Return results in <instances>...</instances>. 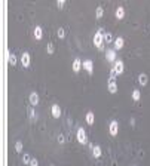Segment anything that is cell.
<instances>
[{"label":"cell","mask_w":150,"mask_h":166,"mask_svg":"<svg viewBox=\"0 0 150 166\" xmlns=\"http://www.w3.org/2000/svg\"><path fill=\"white\" fill-rule=\"evenodd\" d=\"M94 45H95V47L98 51H104V30L103 28H100L97 33H95V36H94Z\"/></svg>","instance_id":"1"},{"label":"cell","mask_w":150,"mask_h":166,"mask_svg":"<svg viewBox=\"0 0 150 166\" xmlns=\"http://www.w3.org/2000/svg\"><path fill=\"white\" fill-rule=\"evenodd\" d=\"M123 71H125V64H123V61L122 59H117L114 64H113V67H112V70H110V76H120V74H123Z\"/></svg>","instance_id":"2"},{"label":"cell","mask_w":150,"mask_h":166,"mask_svg":"<svg viewBox=\"0 0 150 166\" xmlns=\"http://www.w3.org/2000/svg\"><path fill=\"white\" fill-rule=\"evenodd\" d=\"M76 139H77L79 144H82V146L88 144V135H86V131H85L83 128H79V129H77V132H76Z\"/></svg>","instance_id":"3"},{"label":"cell","mask_w":150,"mask_h":166,"mask_svg":"<svg viewBox=\"0 0 150 166\" xmlns=\"http://www.w3.org/2000/svg\"><path fill=\"white\" fill-rule=\"evenodd\" d=\"M106 59L109 61V62H112V64H114L116 61H117V51L114 49H107L106 51Z\"/></svg>","instance_id":"4"},{"label":"cell","mask_w":150,"mask_h":166,"mask_svg":"<svg viewBox=\"0 0 150 166\" xmlns=\"http://www.w3.org/2000/svg\"><path fill=\"white\" fill-rule=\"evenodd\" d=\"M107 89H109L110 93H116V92H117V83H116V77H114V76H110V77H109Z\"/></svg>","instance_id":"5"},{"label":"cell","mask_w":150,"mask_h":166,"mask_svg":"<svg viewBox=\"0 0 150 166\" xmlns=\"http://www.w3.org/2000/svg\"><path fill=\"white\" fill-rule=\"evenodd\" d=\"M109 132L112 136H116L119 134V122L117 120H112L110 125H109Z\"/></svg>","instance_id":"6"},{"label":"cell","mask_w":150,"mask_h":166,"mask_svg":"<svg viewBox=\"0 0 150 166\" xmlns=\"http://www.w3.org/2000/svg\"><path fill=\"white\" fill-rule=\"evenodd\" d=\"M30 62H31V58H30V54L28 52H22L21 55V64L24 68H28L30 67Z\"/></svg>","instance_id":"7"},{"label":"cell","mask_w":150,"mask_h":166,"mask_svg":"<svg viewBox=\"0 0 150 166\" xmlns=\"http://www.w3.org/2000/svg\"><path fill=\"white\" fill-rule=\"evenodd\" d=\"M51 114H52V117H55V119H60V117H61V108H60L58 104H52V107H51Z\"/></svg>","instance_id":"8"},{"label":"cell","mask_w":150,"mask_h":166,"mask_svg":"<svg viewBox=\"0 0 150 166\" xmlns=\"http://www.w3.org/2000/svg\"><path fill=\"white\" fill-rule=\"evenodd\" d=\"M113 45H114V49H116V51H120L122 47L125 46V40H123V37H120V36L116 37L114 42H113Z\"/></svg>","instance_id":"9"},{"label":"cell","mask_w":150,"mask_h":166,"mask_svg":"<svg viewBox=\"0 0 150 166\" xmlns=\"http://www.w3.org/2000/svg\"><path fill=\"white\" fill-rule=\"evenodd\" d=\"M83 68L88 71V74H92L94 73V62L91 59H85L83 61Z\"/></svg>","instance_id":"10"},{"label":"cell","mask_w":150,"mask_h":166,"mask_svg":"<svg viewBox=\"0 0 150 166\" xmlns=\"http://www.w3.org/2000/svg\"><path fill=\"white\" fill-rule=\"evenodd\" d=\"M82 67H83V62L80 61V58H76L73 61V71H74V73H79Z\"/></svg>","instance_id":"11"},{"label":"cell","mask_w":150,"mask_h":166,"mask_svg":"<svg viewBox=\"0 0 150 166\" xmlns=\"http://www.w3.org/2000/svg\"><path fill=\"white\" fill-rule=\"evenodd\" d=\"M39 101H40L39 93H37V92H31V93H30V104H31L33 107H36V105L39 104Z\"/></svg>","instance_id":"12"},{"label":"cell","mask_w":150,"mask_h":166,"mask_svg":"<svg viewBox=\"0 0 150 166\" xmlns=\"http://www.w3.org/2000/svg\"><path fill=\"white\" fill-rule=\"evenodd\" d=\"M85 120H86V123H88L89 126H92V125L95 123V114H94L92 111H88L86 116H85Z\"/></svg>","instance_id":"13"},{"label":"cell","mask_w":150,"mask_h":166,"mask_svg":"<svg viewBox=\"0 0 150 166\" xmlns=\"http://www.w3.org/2000/svg\"><path fill=\"white\" fill-rule=\"evenodd\" d=\"M33 34H34V39H36V40H42V37H43V30H42V27H40V25H36Z\"/></svg>","instance_id":"14"},{"label":"cell","mask_w":150,"mask_h":166,"mask_svg":"<svg viewBox=\"0 0 150 166\" xmlns=\"http://www.w3.org/2000/svg\"><path fill=\"white\" fill-rule=\"evenodd\" d=\"M147 82H149L147 74H146V73H140V74H138V85H140V86H146Z\"/></svg>","instance_id":"15"},{"label":"cell","mask_w":150,"mask_h":166,"mask_svg":"<svg viewBox=\"0 0 150 166\" xmlns=\"http://www.w3.org/2000/svg\"><path fill=\"white\" fill-rule=\"evenodd\" d=\"M92 154H94V157H95V159L101 157V154H103L101 147H100V146H94V147H92Z\"/></svg>","instance_id":"16"},{"label":"cell","mask_w":150,"mask_h":166,"mask_svg":"<svg viewBox=\"0 0 150 166\" xmlns=\"http://www.w3.org/2000/svg\"><path fill=\"white\" fill-rule=\"evenodd\" d=\"M114 16H116L117 19H123V16H125V9H123L122 6H119V8L116 9V12H114Z\"/></svg>","instance_id":"17"},{"label":"cell","mask_w":150,"mask_h":166,"mask_svg":"<svg viewBox=\"0 0 150 166\" xmlns=\"http://www.w3.org/2000/svg\"><path fill=\"white\" fill-rule=\"evenodd\" d=\"M8 59H9V64L11 65H16V62H18L16 55L15 54H11V52H8Z\"/></svg>","instance_id":"18"},{"label":"cell","mask_w":150,"mask_h":166,"mask_svg":"<svg viewBox=\"0 0 150 166\" xmlns=\"http://www.w3.org/2000/svg\"><path fill=\"white\" fill-rule=\"evenodd\" d=\"M131 97H132L134 101H140V100H141V92H140V89H134Z\"/></svg>","instance_id":"19"},{"label":"cell","mask_w":150,"mask_h":166,"mask_svg":"<svg viewBox=\"0 0 150 166\" xmlns=\"http://www.w3.org/2000/svg\"><path fill=\"white\" fill-rule=\"evenodd\" d=\"M103 15H104V9H103L101 6H98L97 11H95V18H97V19H101Z\"/></svg>","instance_id":"20"},{"label":"cell","mask_w":150,"mask_h":166,"mask_svg":"<svg viewBox=\"0 0 150 166\" xmlns=\"http://www.w3.org/2000/svg\"><path fill=\"white\" fill-rule=\"evenodd\" d=\"M112 42H114V39L112 37V34L110 33H104V43H112Z\"/></svg>","instance_id":"21"},{"label":"cell","mask_w":150,"mask_h":166,"mask_svg":"<svg viewBox=\"0 0 150 166\" xmlns=\"http://www.w3.org/2000/svg\"><path fill=\"white\" fill-rule=\"evenodd\" d=\"M46 52H48L49 55H52V54L55 52V47H54L52 43H48V46H46Z\"/></svg>","instance_id":"22"},{"label":"cell","mask_w":150,"mask_h":166,"mask_svg":"<svg viewBox=\"0 0 150 166\" xmlns=\"http://www.w3.org/2000/svg\"><path fill=\"white\" fill-rule=\"evenodd\" d=\"M28 117L31 119V120H36V119H37V114H36V111H34V108H33V107L28 110Z\"/></svg>","instance_id":"23"},{"label":"cell","mask_w":150,"mask_h":166,"mask_svg":"<svg viewBox=\"0 0 150 166\" xmlns=\"http://www.w3.org/2000/svg\"><path fill=\"white\" fill-rule=\"evenodd\" d=\"M15 151H16V153H21V151H22V142H21V141H16V142H15Z\"/></svg>","instance_id":"24"},{"label":"cell","mask_w":150,"mask_h":166,"mask_svg":"<svg viewBox=\"0 0 150 166\" xmlns=\"http://www.w3.org/2000/svg\"><path fill=\"white\" fill-rule=\"evenodd\" d=\"M30 162H31V157H30L28 154H24V156H22V163H24V165H30Z\"/></svg>","instance_id":"25"},{"label":"cell","mask_w":150,"mask_h":166,"mask_svg":"<svg viewBox=\"0 0 150 166\" xmlns=\"http://www.w3.org/2000/svg\"><path fill=\"white\" fill-rule=\"evenodd\" d=\"M58 37H60V39H64V37H65V30H64L63 27L58 28Z\"/></svg>","instance_id":"26"},{"label":"cell","mask_w":150,"mask_h":166,"mask_svg":"<svg viewBox=\"0 0 150 166\" xmlns=\"http://www.w3.org/2000/svg\"><path fill=\"white\" fill-rule=\"evenodd\" d=\"M57 6H58L60 9H63V8L65 6V2H64V0H58V2H57Z\"/></svg>","instance_id":"27"},{"label":"cell","mask_w":150,"mask_h":166,"mask_svg":"<svg viewBox=\"0 0 150 166\" xmlns=\"http://www.w3.org/2000/svg\"><path fill=\"white\" fill-rule=\"evenodd\" d=\"M28 166H39V160L37 159H31V162H30Z\"/></svg>","instance_id":"28"},{"label":"cell","mask_w":150,"mask_h":166,"mask_svg":"<svg viewBox=\"0 0 150 166\" xmlns=\"http://www.w3.org/2000/svg\"><path fill=\"white\" fill-rule=\"evenodd\" d=\"M58 141H60V144H64V135H63V134H60V136H58Z\"/></svg>","instance_id":"29"},{"label":"cell","mask_w":150,"mask_h":166,"mask_svg":"<svg viewBox=\"0 0 150 166\" xmlns=\"http://www.w3.org/2000/svg\"><path fill=\"white\" fill-rule=\"evenodd\" d=\"M51 166H54V165H51Z\"/></svg>","instance_id":"30"}]
</instances>
